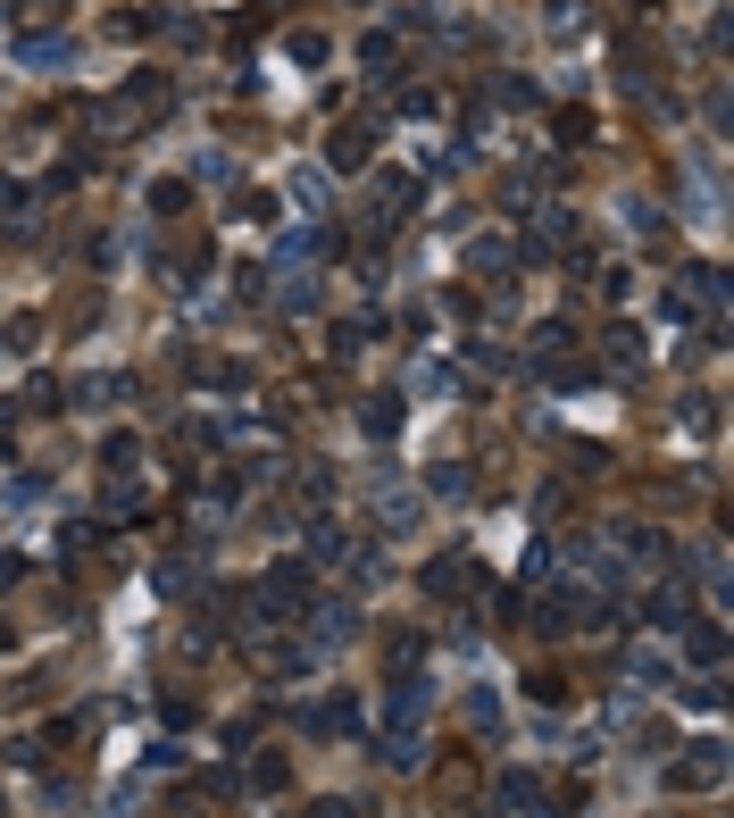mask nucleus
Returning a JSON list of instances; mask_svg holds the SVG:
<instances>
[{"label": "nucleus", "mask_w": 734, "mask_h": 818, "mask_svg": "<svg viewBox=\"0 0 734 818\" xmlns=\"http://www.w3.org/2000/svg\"><path fill=\"white\" fill-rule=\"evenodd\" d=\"M668 785H677V794H710V785H726V743H693V752L668 768Z\"/></svg>", "instance_id": "1"}, {"label": "nucleus", "mask_w": 734, "mask_h": 818, "mask_svg": "<svg viewBox=\"0 0 734 818\" xmlns=\"http://www.w3.org/2000/svg\"><path fill=\"white\" fill-rule=\"evenodd\" d=\"M301 618H309V651H334V644H351V635H359V609L351 602H309Z\"/></svg>", "instance_id": "2"}, {"label": "nucleus", "mask_w": 734, "mask_h": 818, "mask_svg": "<svg viewBox=\"0 0 734 818\" xmlns=\"http://www.w3.org/2000/svg\"><path fill=\"white\" fill-rule=\"evenodd\" d=\"M417 585H426V593H485V569H476L468 552H443V560H426Z\"/></svg>", "instance_id": "3"}, {"label": "nucleus", "mask_w": 734, "mask_h": 818, "mask_svg": "<svg viewBox=\"0 0 734 818\" xmlns=\"http://www.w3.org/2000/svg\"><path fill=\"white\" fill-rule=\"evenodd\" d=\"M368 159H376V134H368V126H334V134H326V168H334V176H359Z\"/></svg>", "instance_id": "4"}, {"label": "nucleus", "mask_w": 734, "mask_h": 818, "mask_svg": "<svg viewBox=\"0 0 734 818\" xmlns=\"http://www.w3.org/2000/svg\"><path fill=\"white\" fill-rule=\"evenodd\" d=\"M284 201H292V217H309V226H318V217H326V201H334L326 168H292V176H284Z\"/></svg>", "instance_id": "5"}, {"label": "nucleus", "mask_w": 734, "mask_h": 818, "mask_svg": "<svg viewBox=\"0 0 734 818\" xmlns=\"http://www.w3.org/2000/svg\"><path fill=\"white\" fill-rule=\"evenodd\" d=\"M609 560H618V569H642V576H651V569H668V534H659V527H626Z\"/></svg>", "instance_id": "6"}, {"label": "nucleus", "mask_w": 734, "mask_h": 818, "mask_svg": "<svg viewBox=\"0 0 734 818\" xmlns=\"http://www.w3.org/2000/svg\"><path fill=\"white\" fill-rule=\"evenodd\" d=\"M677 651L693 668H726V635H717V618H684L677 627Z\"/></svg>", "instance_id": "7"}, {"label": "nucleus", "mask_w": 734, "mask_h": 818, "mask_svg": "<svg viewBox=\"0 0 734 818\" xmlns=\"http://www.w3.org/2000/svg\"><path fill=\"white\" fill-rule=\"evenodd\" d=\"M526 217H534L526 251H567L576 243V210H560V201H551V210H526Z\"/></svg>", "instance_id": "8"}, {"label": "nucleus", "mask_w": 734, "mask_h": 818, "mask_svg": "<svg viewBox=\"0 0 734 818\" xmlns=\"http://www.w3.org/2000/svg\"><path fill=\"white\" fill-rule=\"evenodd\" d=\"M376 527L393 534V543H401V534H417V493H401V485H384V493H376Z\"/></svg>", "instance_id": "9"}, {"label": "nucleus", "mask_w": 734, "mask_h": 818, "mask_svg": "<svg viewBox=\"0 0 734 818\" xmlns=\"http://www.w3.org/2000/svg\"><path fill=\"white\" fill-rule=\"evenodd\" d=\"M684 301H693L701 309V318H717V309H726V276H717V267H684Z\"/></svg>", "instance_id": "10"}, {"label": "nucleus", "mask_w": 734, "mask_h": 818, "mask_svg": "<svg viewBox=\"0 0 734 818\" xmlns=\"http://www.w3.org/2000/svg\"><path fill=\"white\" fill-rule=\"evenodd\" d=\"M526 343H534V368H560L567 351H576V326H567V318H543Z\"/></svg>", "instance_id": "11"}, {"label": "nucleus", "mask_w": 734, "mask_h": 818, "mask_svg": "<svg viewBox=\"0 0 734 818\" xmlns=\"http://www.w3.org/2000/svg\"><path fill=\"white\" fill-rule=\"evenodd\" d=\"M318 251H326V234L309 226V217H301V226H292V234H276V267H309V259H318Z\"/></svg>", "instance_id": "12"}, {"label": "nucleus", "mask_w": 734, "mask_h": 818, "mask_svg": "<svg viewBox=\"0 0 734 818\" xmlns=\"http://www.w3.org/2000/svg\"><path fill=\"white\" fill-rule=\"evenodd\" d=\"M126 393H134V384L100 368V376H76V393H67V401H76V410H109V401H126Z\"/></svg>", "instance_id": "13"}, {"label": "nucleus", "mask_w": 734, "mask_h": 818, "mask_svg": "<svg viewBox=\"0 0 734 818\" xmlns=\"http://www.w3.org/2000/svg\"><path fill=\"white\" fill-rule=\"evenodd\" d=\"M142 210H151V217H184L192 210V184H184V176H159V184L142 192Z\"/></svg>", "instance_id": "14"}, {"label": "nucleus", "mask_w": 734, "mask_h": 818, "mask_svg": "<svg viewBox=\"0 0 734 818\" xmlns=\"http://www.w3.org/2000/svg\"><path fill=\"white\" fill-rule=\"evenodd\" d=\"M117 100H126L134 117H159V109H168L175 93H168V76H134V84H126V93H117Z\"/></svg>", "instance_id": "15"}, {"label": "nucleus", "mask_w": 734, "mask_h": 818, "mask_svg": "<svg viewBox=\"0 0 734 818\" xmlns=\"http://www.w3.org/2000/svg\"><path fill=\"white\" fill-rule=\"evenodd\" d=\"M359 426H368V435H376V443H393V435H401V401H393V393L359 401Z\"/></svg>", "instance_id": "16"}, {"label": "nucleus", "mask_w": 734, "mask_h": 818, "mask_svg": "<svg viewBox=\"0 0 734 818\" xmlns=\"http://www.w3.org/2000/svg\"><path fill=\"white\" fill-rule=\"evenodd\" d=\"M9 59H18V67H58V59H67V42H51V34H18V42H9Z\"/></svg>", "instance_id": "17"}, {"label": "nucleus", "mask_w": 734, "mask_h": 818, "mask_svg": "<svg viewBox=\"0 0 734 818\" xmlns=\"http://www.w3.org/2000/svg\"><path fill=\"white\" fill-rule=\"evenodd\" d=\"M684 618H693V609H684V585H659V593H651V627H659V635H677Z\"/></svg>", "instance_id": "18"}, {"label": "nucleus", "mask_w": 734, "mask_h": 818, "mask_svg": "<svg viewBox=\"0 0 734 818\" xmlns=\"http://www.w3.org/2000/svg\"><path fill=\"white\" fill-rule=\"evenodd\" d=\"M602 351H609V360L626 368V376H635V368L651 360V351H642V326H609V343H602Z\"/></svg>", "instance_id": "19"}, {"label": "nucleus", "mask_w": 734, "mask_h": 818, "mask_svg": "<svg viewBox=\"0 0 734 818\" xmlns=\"http://www.w3.org/2000/svg\"><path fill=\"white\" fill-rule=\"evenodd\" d=\"M284 59H292V67H326V59H334V42H326L318 25H301V34L284 42Z\"/></svg>", "instance_id": "20"}, {"label": "nucleus", "mask_w": 734, "mask_h": 818, "mask_svg": "<svg viewBox=\"0 0 734 818\" xmlns=\"http://www.w3.org/2000/svg\"><path fill=\"white\" fill-rule=\"evenodd\" d=\"M359 726V702L342 693V702H326V710H309V735H351Z\"/></svg>", "instance_id": "21"}, {"label": "nucleus", "mask_w": 734, "mask_h": 818, "mask_svg": "<svg viewBox=\"0 0 734 818\" xmlns=\"http://www.w3.org/2000/svg\"><path fill=\"white\" fill-rule=\"evenodd\" d=\"M25 217H34V184L0 176V226H25Z\"/></svg>", "instance_id": "22"}, {"label": "nucleus", "mask_w": 734, "mask_h": 818, "mask_svg": "<svg viewBox=\"0 0 734 818\" xmlns=\"http://www.w3.org/2000/svg\"><path fill=\"white\" fill-rule=\"evenodd\" d=\"M501 801H509V810H534V801H543V777H534V768H509V777H501Z\"/></svg>", "instance_id": "23"}, {"label": "nucleus", "mask_w": 734, "mask_h": 818, "mask_svg": "<svg viewBox=\"0 0 734 818\" xmlns=\"http://www.w3.org/2000/svg\"><path fill=\"white\" fill-rule=\"evenodd\" d=\"M551 134H560L567 151H584V142H593V109H560V117H551Z\"/></svg>", "instance_id": "24"}, {"label": "nucleus", "mask_w": 734, "mask_h": 818, "mask_svg": "<svg viewBox=\"0 0 734 818\" xmlns=\"http://www.w3.org/2000/svg\"><path fill=\"white\" fill-rule=\"evenodd\" d=\"M393 59H401V42H393V34H368V42H359V67H368V76H384Z\"/></svg>", "instance_id": "25"}, {"label": "nucleus", "mask_w": 734, "mask_h": 818, "mask_svg": "<svg viewBox=\"0 0 734 818\" xmlns=\"http://www.w3.org/2000/svg\"><path fill=\"white\" fill-rule=\"evenodd\" d=\"M318 301H326V285H318V276H292V285H284V309H292V318H309Z\"/></svg>", "instance_id": "26"}, {"label": "nucleus", "mask_w": 734, "mask_h": 818, "mask_svg": "<svg viewBox=\"0 0 734 818\" xmlns=\"http://www.w3.org/2000/svg\"><path fill=\"white\" fill-rule=\"evenodd\" d=\"M342 552H351V534H342V527H326V518H318V527H309V560H342Z\"/></svg>", "instance_id": "27"}, {"label": "nucleus", "mask_w": 734, "mask_h": 818, "mask_svg": "<svg viewBox=\"0 0 734 818\" xmlns=\"http://www.w3.org/2000/svg\"><path fill=\"white\" fill-rule=\"evenodd\" d=\"M468 267H485L492 285H501V276H509V243H492V234H485V243H476V251H468Z\"/></svg>", "instance_id": "28"}, {"label": "nucleus", "mask_w": 734, "mask_h": 818, "mask_svg": "<svg viewBox=\"0 0 734 818\" xmlns=\"http://www.w3.org/2000/svg\"><path fill=\"white\" fill-rule=\"evenodd\" d=\"M251 785H259V794H284V785H292V768H284V752H267V761L251 768Z\"/></svg>", "instance_id": "29"}, {"label": "nucleus", "mask_w": 734, "mask_h": 818, "mask_svg": "<svg viewBox=\"0 0 734 818\" xmlns=\"http://www.w3.org/2000/svg\"><path fill=\"white\" fill-rule=\"evenodd\" d=\"M459 360H468V368H509V351L485 343V334H468V343H459Z\"/></svg>", "instance_id": "30"}, {"label": "nucleus", "mask_w": 734, "mask_h": 818, "mask_svg": "<svg viewBox=\"0 0 734 818\" xmlns=\"http://www.w3.org/2000/svg\"><path fill=\"white\" fill-rule=\"evenodd\" d=\"M151 593H168V602H175V593H192V560H168V569L151 576Z\"/></svg>", "instance_id": "31"}, {"label": "nucleus", "mask_w": 734, "mask_h": 818, "mask_svg": "<svg viewBox=\"0 0 734 818\" xmlns=\"http://www.w3.org/2000/svg\"><path fill=\"white\" fill-rule=\"evenodd\" d=\"M434 493L459 501V493H468V468H459V459H443V468H434Z\"/></svg>", "instance_id": "32"}, {"label": "nucleus", "mask_w": 734, "mask_h": 818, "mask_svg": "<svg viewBox=\"0 0 734 818\" xmlns=\"http://www.w3.org/2000/svg\"><path fill=\"white\" fill-rule=\"evenodd\" d=\"M134 34H159V9H126V18H117V42H134Z\"/></svg>", "instance_id": "33"}, {"label": "nucleus", "mask_w": 734, "mask_h": 818, "mask_svg": "<svg viewBox=\"0 0 734 818\" xmlns=\"http://www.w3.org/2000/svg\"><path fill=\"white\" fill-rule=\"evenodd\" d=\"M526 702H567V686L551 677V668H534V677H526Z\"/></svg>", "instance_id": "34"}, {"label": "nucleus", "mask_w": 734, "mask_h": 818, "mask_svg": "<svg viewBox=\"0 0 734 818\" xmlns=\"http://www.w3.org/2000/svg\"><path fill=\"white\" fill-rule=\"evenodd\" d=\"M134 452H142L134 435H109V443H100V468H134Z\"/></svg>", "instance_id": "35"}, {"label": "nucleus", "mask_w": 734, "mask_h": 818, "mask_svg": "<svg viewBox=\"0 0 734 818\" xmlns=\"http://www.w3.org/2000/svg\"><path fill=\"white\" fill-rule=\"evenodd\" d=\"M368 801H351V794H326V801H309V818H359Z\"/></svg>", "instance_id": "36"}, {"label": "nucleus", "mask_w": 734, "mask_h": 818, "mask_svg": "<svg viewBox=\"0 0 734 818\" xmlns=\"http://www.w3.org/2000/svg\"><path fill=\"white\" fill-rule=\"evenodd\" d=\"M584 25V0H551V34H576Z\"/></svg>", "instance_id": "37"}, {"label": "nucleus", "mask_w": 734, "mask_h": 818, "mask_svg": "<svg viewBox=\"0 0 734 818\" xmlns=\"http://www.w3.org/2000/svg\"><path fill=\"white\" fill-rule=\"evenodd\" d=\"M492 93H501V109H534V84H518V76H501Z\"/></svg>", "instance_id": "38"}, {"label": "nucleus", "mask_w": 734, "mask_h": 818, "mask_svg": "<svg viewBox=\"0 0 734 818\" xmlns=\"http://www.w3.org/2000/svg\"><path fill=\"white\" fill-rule=\"evenodd\" d=\"M468 818H501V810H492V801H476V810H468Z\"/></svg>", "instance_id": "39"}]
</instances>
